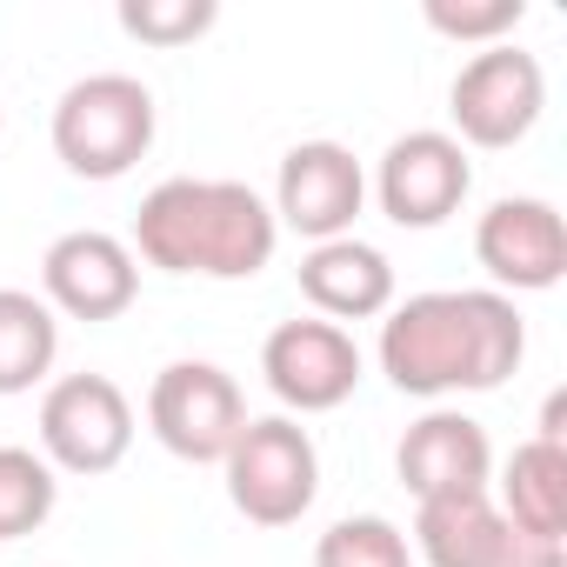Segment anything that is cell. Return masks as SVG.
Segmentation results:
<instances>
[{
  "mask_svg": "<svg viewBox=\"0 0 567 567\" xmlns=\"http://www.w3.org/2000/svg\"><path fill=\"white\" fill-rule=\"evenodd\" d=\"M527 354V328L494 288H447L388 308L381 321V374L401 394H487Z\"/></svg>",
  "mask_w": 567,
  "mask_h": 567,
  "instance_id": "6da1fadb",
  "label": "cell"
},
{
  "mask_svg": "<svg viewBox=\"0 0 567 567\" xmlns=\"http://www.w3.org/2000/svg\"><path fill=\"white\" fill-rule=\"evenodd\" d=\"M280 220L247 181H161L134 214V260L167 274H207V280H247L274 260Z\"/></svg>",
  "mask_w": 567,
  "mask_h": 567,
  "instance_id": "7a4b0ae2",
  "label": "cell"
},
{
  "mask_svg": "<svg viewBox=\"0 0 567 567\" xmlns=\"http://www.w3.org/2000/svg\"><path fill=\"white\" fill-rule=\"evenodd\" d=\"M154 147V94L134 74H87L54 101V154L81 181H121Z\"/></svg>",
  "mask_w": 567,
  "mask_h": 567,
  "instance_id": "3957f363",
  "label": "cell"
},
{
  "mask_svg": "<svg viewBox=\"0 0 567 567\" xmlns=\"http://www.w3.org/2000/svg\"><path fill=\"white\" fill-rule=\"evenodd\" d=\"M227 501L254 520V527H295L315 494H321V454H315V434L288 414H267V421H247L240 441L227 447Z\"/></svg>",
  "mask_w": 567,
  "mask_h": 567,
  "instance_id": "277c9868",
  "label": "cell"
},
{
  "mask_svg": "<svg viewBox=\"0 0 567 567\" xmlns=\"http://www.w3.org/2000/svg\"><path fill=\"white\" fill-rule=\"evenodd\" d=\"M147 427L167 454L207 467V461H227V447L240 441L247 427V394L227 368L214 361H174L154 374L147 388Z\"/></svg>",
  "mask_w": 567,
  "mask_h": 567,
  "instance_id": "5b68a950",
  "label": "cell"
},
{
  "mask_svg": "<svg viewBox=\"0 0 567 567\" xmlns=\"http://www.w3.org/2000/svg\"><path fill=\"white\" fill-rule=\"evenodd\" d=\"M540 107H547V74H540V61H534L527 48H514V41L481 48V54L454 74V87H447V114H454V127H461V134H454L461 147H514V141L534 134Z\"/></svg>",
  "mask_w": 567,
  "mask_h": 567,
  "instance_id": "8992f818",
  "label": "cell"
},
{
  "mask_svg": "<svg viewBox=\"0 0 567 567\" xmlns=\"http://www.w3.org/2000/svg\"><path fill=\"white\" fill-rule=\"evenodd\" d=\"M134 447V408L107 374H68L41 394V461L61 474H114Z\"/></svg>",
  "mask_w": 567,
  "mask_h": 567,
  "instance_id": "52a82bcc",
  "label": "cell"
},
{
  "mask_svg": "<svg viewBox=\"0 0 567 567\" xmlns=\"http://www.w3.org/2000/svg\"><path fill=\"white\" fill-rule=\"evenodd\" d=\"M414 540H421L427 567H567V540L520 534V527L494 507V494L421 501Z\"/></svg>",
  "mask_w": 567,
  "mask_h": 567,
  "instance_id": "ba28073f",
  "label": "cell"
},
{
  "mask_svg": "<svg viewBox=\"0 0 567 567\" xmlns=\"http://www.w3.org/2000/svg\"><path fill=\"white\" fill-rule=\"evenodd\" d=\"M260 374L288 408L328 414L361 388V348H354L348 328H334L321 315L315 321H280L267 334V348H260Z\"/></svg>",
  "mask_w": 567,
  "mask_h": 567,
  "instance_id": "9c48e42d",
  "label": "cell"
},
{
  "mask_svg": "<svg viewBox=\"0 0 567 567\" xmlns=\"http://www.w3.org/2000/svg\"><path fill=\"white\" fill-rule=\"evenodd\" d=\"M474 187V167H467V147L441 127H414L401 134L388 154H381V174H374V194H381V214L394 227H441Z\"/></svg>",
  "mask_w": 567,
  "mask_h": 567,
  "instance_id": "30bf717a",
  "label": "cell"
},
{
  "mask_svg": "<svg viewBox=\"0 0 567 567\" xmlns=\"http://www.w3.org/2000/svg\"><path fill=\"white\" fill-rule=\"evenodd\" d=\"M368 200V174L361 161L341 147V141H301L280 161V181H274V220L308 234L315 247L321 240H341L354 234V214Z\"/></svg>",
  "mask_w": 567,
  "mask_h": 567,
  "instance_id": "8fae6325",
  "label": "cell"
},
{
  "mask_svg": "<svg viewBox=\"0 0 567 567\" xmlns=\"http://www.w3.org/2000/svg\"><path fill=\"white\" fill-rule=\"evenodd\" d=\"M41 288H48L41 301L61 308V315H74V321H114L141 295V260H134L127 240H114L101 227H74V234H61L48 247Z\"/></svg>",
  "mask_w": 567,
  "mask_h": 567,
  "instance_id": "7c38bea8",
  "label": "cell"
},
{
  "mask_svg": "<svg viewBox=\"0 0 567 567\" xmlns=\"http://www.w3.org/2000/svg\"><path fill=\"white\" fill-rule=\"evenodd\" d=\"M474 260L501 280V288H520V295H540L567 274V227L554 214V200H534V194H507L481 214L474 227Z\"/></svg>",
  "mask_w": 567,
  "mask_h": 567,
  "instance_id": "4fadbf2b",
  "label": "cell"
},
{
  "mask_svg": "<svg viewBox=\"0 0 567 567\" xmlns=\"http://www.w3.org/2000/svg\"><path fill=\"white\" fill-rule=\"evenodd\" d=\"M394 467H401V487L414 501H447V494H487V474H494V447H487V427L454 414V408H434L421 414L401 447H394Z\"/></svg>",
  "mask_w": 567,
  "mask_h": 567,
  "instance_id": "5bb4252c",
  "label": "cell"
},
{
  "mask_svg": "<svg viewBox=\"0 0 567 567\" xmlns=\"http://www.w3.org/2000/svg\"><path fill=\"white\" fill-rule=\"evenodd\" d=\"M301 295H308L315 315L334 321V328H341V321H374V315L394 308V267H388L381 247L341 234V240L308 247V260H301Z\"/></svg>",
  "mask_w": 567,
  "mask_h": 567,
  "instance_id": "9a60e30c",
  "label": "cell"
},
{
  "mask_svg": "<svg viewBox=\"0 0 567 567\" xmlns=\"http://www.w3.org/2000/svg\"><path fill=\"white\" fill-rule=\"evenodd\" d=\"M520 534H540V540H567V447L560 441H520L514 461H507V481H501V501H494Z\"/></svg>",
  "mask_w": 567,
  "mask_h": 567,
  "instance_id": "2e32d148",
  "label": "cell"
},
{
  "mask_svg": "<svg viewBox=\"0 0 567 567\" xmlns=\"http://www.w3.org/2000/svg\"><path fill=\"white\" fill-rule=\"evenodd\" d=\"M61 354V321L41 295L0 288V394H28Z\"/></svg>",
  "mask_w": 567,
  "mask_h": 567,
  "instance_id": "e0dca14e",
  "label": "cell"
},
{
  "mask_svg": "<svg viewBox=\"0 0 567 567\" xmlns=\"http://www.w3.org/2000/svg\"><path fill=\"white\" fill-rule=\"evenodd\" d=\"M54 501H61V481L34 447H0V540L34 534L54 514Z\"/></svg>",
  "mask_w": 567,
  "mask_h": 567,
  "instance_id": "ac0fdd59",
  "label": "cell"
},
{
  "mask_svg": "<svg viewBox=\"0 0 567 567\" xmlns=\"http://www.w3.org/2000/svg\"><path fill=\"white\" fill-rule=\"evenodd\" d=\"M315 567H408V534L381 514H348L321 534Z\"/></svg>",
  "mask_w": 567,
  "mask_h": 567,
  "instance_id": "d6986e66",
  "label": "cell"
},
{
  "mask_svg": "<svg viewBox=\"0 0 567 567\" xmlns=\"http://www.w3.org/2000/svg\"><path fill=\"white\" fill-rule=\"evenodd\" d=\"M214 0H121V28L147 48H187L214 28Z\"/></svg>",
  "mask_w": 567,
  "mask_h": 567,
  "instance_id": "ffe728a7",
  "label": "cell"
},
{
  "mask_svg": "<svg viewBox=\"0 0 567 567\" xmlns=\"http://www.w3.org/2000/svg\"><path fill=\"white\" fill-rule=\"evenodd\" d=\"M520 0H427V28L447 34V41H481V48H501V34L520 28Z\"/></svg>",
  "mask_w": 567,
  "mask_h": 567,
  "instance_id": "44dd1931",
  "label": "cell"
}]
</instances>
